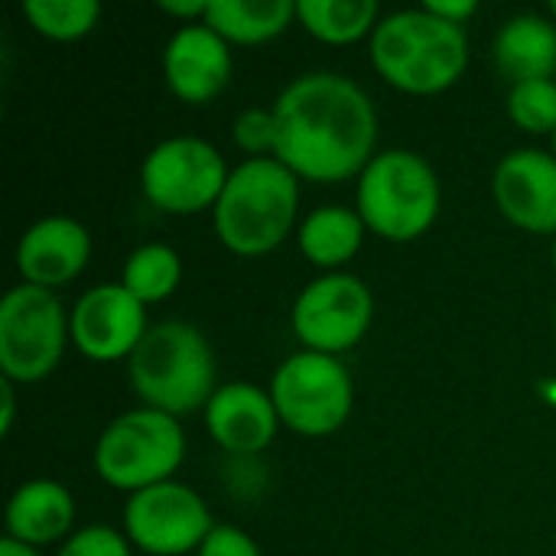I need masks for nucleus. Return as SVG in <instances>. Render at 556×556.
<instances>
[{
  "mask_svg": "<svg viewBox=\"0 0 556 556\" xmlns=\"http://www.w3.org/2000/svg\"><path fill=\"white\" fill-rule=\"evenodd\" d=\"M280 160L296 179L336 186L358 179L378 156V111L368 91L339 72H306L274 101Z\"/></svg>",
  "mask_w": 556,
  "mask_h": 556,
  "instance_id": "obj_1",
  "label": "nucleus"
},
{
  "mask_svg": "<svg viewBox=\"0 0 556 556\" xmlns=\"http://www.w3.org/2000/svg\"><path fill=\"white\" fill-rule=\"evenodd\" d=\"M375 72L404 94H440L469 68L466 26L433 16L427 7L381 16L368 39Z\"/></svg>",
  "mask_w": 556,
  "mask_h": 556,
  "instance_id": "obj_2",
  "label": "nucleus"
},
{
  "mask_svg": "<svg viewBox=\"0 0 556 556\" xmlns=\"http://www.w3.org/2000/svg\"><path fill=\"white\" fill-rule=\"evenodd\" d=\"M300 179L274 156L244 160L231 169L215 208V235L238 257L277 251L296 225Z\"/></svg>",
  "mask_w": 556,
  "mask_h": 556,
  "instance_id": "obj_3",
  "label": "nucleus"
},
{
  "mask_svg": "<svg viewBox=\"0 0 556 556\" xmlns=\"http://www.w3.org/2000/svg\"><path fill=\"white\" fill-rule=\"evenodd\" d=\"M130 384L143 407L169 417L205 410L215 388V355L208 339L182 319L150 326L127 365Z\"/></svg>",
  "mask_w": 556,
  "mask_h": 556,
  "instance_id": "obj_4",
  "label": "nucleus"
},
{
  "mask_svg": "<svg viewBox=\"0 0 556 556\" xmlns=\"http://www.w3.org/2000/svg\"><path fill=\"white\" fill-rule=\"evenodd\" d=\"M443 205V186L427 156L414 150L378 153L355 186V212L384 241L407 244L427 235Z\"/></svg>",
  "mask_w": 556,
  "mask_h": 556,
  "instance_id": "obj_5",
  "label": "nucleus"
},
{
  "mask_svg": "<svg viewBox=\"0 0 556 556\" xmlns=\"http://www.w3.org/2000/svg\"><path fill=\"white\" fill-rule=\"evenodd\" d=\"M186 459L182 424L153 407L114 417L94 443V472L104 485L137 495L160 482H173Z\"/></svg>",
  "mask_w": 556,
  "mask_h": 556,
  "instance_id": "obj_6",
  "label": "nucleus"
},
{
  "mask_svg": "<svg viewBox=\"0 0 556 556\" xmlns=\"http://www.w3.org/2000/svg\"><path fill=\"white\" fill-rule=\"evenodd\" d=\"M72 342L68 313L52 290L20 283L0 300V371L13 384L49 378Z\"/></svg>",
  "mask_w": 556,
  "mask_h": 556,
  "instance_id": "obj_7",
  "label": "nucleus"
},
{
  "mask_svg": "<svg viewBox=\"0 0 556 556\" xmlns=\"http://www.w3.org/2000/svg\"><path fill=\"white\" fill-rule=\"evenodd\" d=\"M270 397L280 424L300 437H332L345 427L355 404L349 368L336 355L296 352L270 378Z\"/></svg>",
  "mask_w": 556,
  "mask_h": 556,
  "instance_id": "obj_8",
  "label": "nucleus"
},
{
  "mask_svg": "<svg viewBox=\"0 0 556 556\" xmlns=\"http://www.w3.org/2000/svg\"><path fill=\"white\" fill-rule=\"evenodd\" d=\"M231 169L202 137L160 140L140 166V189L156 212L199 215L215 208Z\"/></svg>",
  "mask_w": 556,
  "mask_h": 556,
  "instance_id": "obj_9",
  "label": "nucleus"
},
{
  "mask_svg": "<svg viewBox=\"0 0 556 556\" xmlns=\"http://www.w3.org/2000/svg\"><path fill=\"white\" fill-rule=\"evenodd\" d=\"M375 319V296L355 274H323L306 283L293 303L290 326L306 352L342 355L355 349Z\"/></svg>",
  "mask_w": 556,
  "mask_h": 556,
  "instance_id": "obj_10",
  "label": "nucleus"
},
{
  "mask_svg": "<svg viewBox=\"0 0 556 556\" xmlns=\"http://www.w3.org/2000/svg\"><path fill=\"white\" fill-rule=\"evenodd\" d=\"M215 521L205 498L182 482H160L124 505V534L147 556L199 554Z\"/></svg>",
  "mask_w": 556,
  "mask_h": 556,
  "instance_id": "obj_11",
  "label": "nucleus"
},
{
  "mask_svg": "<svg viewBox=\"0 0 556 556\" xmlns=\"http://www.w3.org/2000/svg\"><path fill=\"white\" fill-rule=\"evenodd\" d=\"M72 345L88 362H121L137 352L147 326V306L117 280L85 290L68 313Z\"/></svg>",
  "mask_w": 556,
  "mask_h": 556,
  "instance_id": "obj_12",
  "label": "nucleus"
},
{
  "mask_svg": "<svg viewBox=\"0 0 556 556\" xmlns=\"http://www.w3.org/2000/svg\"><path fill=\"white\" fill-rule=\"evenodd\" d=\"M498 212L521 231L556 235V156L538 147L511 150L492 176Z\"/></svg>",
  "mask_w": 556,
  "mask_h": 556,
  "instance_id": "obj_13",
  "label": "nucleus"
},
{
  "mask_svg": "<svg viewBox=\"0 0 556 556\" xmlns=\"http://www.w3.org/2000/svg\"><path fill=\"white\" fill-rule=\"evenodd\" d=\"M235 72L231 46L205 23L179 26L163 49V75L182 104L215 101Z\"/></svg>",
  "mask_w": 556,
  "mask_h": 556,
  "instance_id": "obj_14",
  "label": "nucleus"
},
{
  "mask_svg": "<svg viewBox=\"0 0 556 556\" xmlns=\"http://www.w3.org/2000/svg\"><path fill=\"white\" fill-rule=\"evenodd\" d=\"M91 257V235L68 215H49L29 225L13 251V264L23 283L55 290L72 283Z\"/></svg>",
  "mask_w": 556,
  "mask_h": 556,
  "instance_id": "obj_15",
  "label": "nucleus"
},
{
  "mask_svg": "<svg viewBox=\"0 0 556 556\" xmlns=\"http://www.w3.org/2000/svg\"><path fill=\"white\" fill-rule=\"evenodd\" d=\"M205 430L225 453L257 456L274 443L280 430V414L270 391L251 381H231L212 394L205 407Z\"/></svg>",
  "mask_w": 556,
  "mask_h": 556,
  "instance_id": "obj_16",
  "label": "nucleus"
},
{
  "mask_svg": "<svg viewBox=\"0 0 556 556\" xmlns=\"http://www.w3.org/2000/svg\"><path fill=\"white\" fill-rule=\"evenodd\" d=\"M75 525V498L55 479H29L7 502V538L26 547H49L68 541Z\"/></svg>",
  "mask_w": 556,
  "mask_h": 556,
  "instance_id": "obj_17",
  "label": "nucleus"
},
{
  "mask_svg": "<svg viewBox=\"0 0 556 556\" xmlns=\"http://www.w3.org/2000/svg\"><path fill=\"white\" fill-rule=\"evenodd\" d=\"M492 59L511 85L556 75V23L541 13L505 20L492 42Z\"/></svg>",
  "mask_w": 556,
  "mask_h": 556,
  "instance_id": "obj_18",
  "label": "nucleus"
},
{
  "mask_svg": "<svg viewBox=\"0 0 556 556\" xmlns=\"http://www.w3.org/2000/svg\"><path fill=\"white\" fill-rule=\"evenodd\" d=\"M365 222L355 208L345 205H323L316 212H309L296 231V244L300 254L326 270V274H339L345 264H352L365 244Z\"/></svg>",
  "mask_w": 556,
  "mask_h": 556,
  "instance_id": "obj_19",
  "label": "nucleus"
},
{
  "mask_svg": "<svg viewBox=\"0 0 556 556\" xmlns=\"http://www.w3.org/2000/svg\"><path fill=\"white\" fill-rule=\"evenodd\" d=\"M293 20L296 3L290 0H212L202 23L228 46H261L277 39Z\"/></svg>",
  "mask_w": 556,
  "mask_h": 556,
  "instance_id": "obj_20",
  "label": "nucleus"
},
{
  "mask_svg": "<svg viewBox=\"0 0 556 556\" xmlns=\"http://www.w3.org/2000/svg\"><path fill=\"white\" fill-rule=\"evenodd\" d=\"M296 23L319 42L352 46L358 39H371L381 23L378 0H300Z\"/></svg>",
  "mask_w": 556,
  "mask_h": 556,
  "instance_id": "obj_21",
  "label": "nucleus"
},
{
  "mask_svg": "<svg viewBox=\"0 0 556 556\" xmlns=\"http://www.w3.org/2000/svg\"><path fill=\"white\" fill-rule=\"evenodd\" d=\"M121 283L143 303H163L169 300L179 283H182V257L169 248V244H140L137 251L127 254L124 270H121Z\"/></svg>",
  "mask_w": 556,
  "mask_h": 556,
  "instance_id": "obj_22",
  "label": "nucleus"
},
{
  "mask_svg": "<svg viewBox=\"0 0 556 556\" xmlns=\"http://www.w3.org/2000/svg\"><path fill=\"white\" fill-rule=\"evenodd\" d=\"M23 16L39 36L52 42H75L98 26L101 3L98 0H26Z\"/></svg>",
  "mask_w": 556,
  "mask_h": 556,
  "instance_id": "obj_23",
  "label": "nucleus"
},
{
  "mask_svg": "<svg viewBox=\"0 0 556 556\" xmlns=\"http://www.w3.org/2000/svg\"><path fill=\"white\" fill-rule=\"evenodd\" d=\"M508 117L525 134H556V81H518L508 91Z\"/></svg>",
  "mask_w": 556,
  "mask_h": 556,
  "instance_id": "obj_24",
  "label": "nucleus"
},
{
  "mask_svg": "<svg viewBox=\"0 0 556 556\" xmlns=\"http://www.w3.org/2000/svg\"><path fill=\"white\" fill-rule=\"evenodd\" d=\"M231 140L248 160L274 156L277 147V117L274 108H248L231 121Z\"/></svg>",
  "mask_w": 556,
  "mask_h": 556,
  "instance_id": "obj_25",
  "label": "nucleus"
},
{
  "mask_svg": "<svg viewBox=\"0 0 556 556\" xmlns=\"http://www.w3.org/2000/svg\"><path fill=\"white\" fill-rule=\"evenodd\" d=\"M130 541L124 531H114L108 525H88L78 528L55 556H130Z\"/></svg>",
  "mask_w": 556,
  "mask_h": 556,
  "instance_id": "obj_26",
  "label": "nucleus"
},
{
  "mask_svg": "<svg viewBox=\"0 0 556 556\" xmlns=\"http://www.w3.org/2000/svg\"><path fill=\"white\" fill-rule=\"evenodd\" d=\"M195 556H261V547L248 531L231 525H215Z\"/></svg>",
  "mask_w": 556,
  "mask_h": 556,
  "instance_id": "obj_27",
  "label": "nucleus"
},
{
  "mask_svg": "<svg viewBox=\"0 0 556 556\" xmlns=\"http://www.w3.org/2000/svg\"><path fill=\"white\" fill-rule=\"evenodd\" d=\"M424 7L433 16H440L446 23H456V26H466V20H472L479 13V3L476 0H427Z\"/></svg>",
  "mask_w": 556,
  "mask_h": 556,
  "instance_id": "obj_28",
  "label": "nucleus"
},
{
  "mask_svg": "<svg viewBox=\"0 0 556 556\" xmlns=\"http://www.w3.org/2000/svg\"><path fill=\"white\" fill-rule=\"evenodd\" d=\"M13 381H0V401H3V410H0V433L10 437V427H13V414H16V397H13Z\"/></svg>",
  "mask_w": 556,
  "mask_h": 556,
  "instance_id": "obj_29",
  "label": "nucleus"
},
{
  "mask_svg": "<svg viewBox=\"0 0 556 556\" xmlns=\"http://www.w3.org/2000/svg\"><path fill=\"white\" fill-rule=\"evenodd\" d=\"M0 556H42L36 547H26V544H20V541H10V538H3L0 541Z\"/></svg>",
  "mask_w": 556,
  "mask_h": 556,
  "instance_id": "obj_30",
  "label": "nucleus"
},
{
  "mask_svg": "<svg viewBox=\"0 0 556 556\" xmlns=\"http://www.w3.org/2000/svg\"><path fill=\"white\" fill-rule=\"evenodd\" d=\"M551 153H554V156H556V134H554V137H551Z\"/></svg>",
  "mask_w": 556,
  "mask_h": 556,
  "instance_id": "obj_31",
  "label": "nucleus"
},
{
  "mask_svg": "<svg viewBox=\"0 0 556 556\" xmlns=\"http://www.w3.org/2000/svg\"><path fill=\"white\" fill-rule=\"evenodd\" d=\"M551 16H554V20H556V0H554V3H551Z\"/></svg>",
  "mask_w": 556,
  "mask_h": 556,
  "instance_id": "obj_32",
  "label": "nucleus"
},
{
  "mask_svg": "<svg viewBox=\"0 0 556 556\" xmlns=\"http://www.w3.org/2000/svg\"><path fill=\"white\" fill-rule=\"evenodd\" d=\"M554 267H556V235H554Z\"/></svg>",
  "mask_w": 556,
  "mask_h": 556,
  "instance_id": "obj_33",
  "label": "nucleus"
}]
</instances>
